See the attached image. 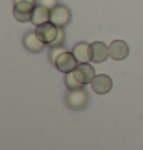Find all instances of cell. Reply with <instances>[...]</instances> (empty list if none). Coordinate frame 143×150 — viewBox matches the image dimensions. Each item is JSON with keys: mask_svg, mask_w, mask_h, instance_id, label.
<instances>
[{"mask_svg": "<svg viewBox=\"0 0 143 150\" xmlns=\"http://www.w3.org/2000/svg\"><path fill=\"white\" fill-rule=\"evenodd\" d=\"M95 77L94 67L89 63H79L77 67L66 74L65 84L69 91L72 89H82L86 84H91V81Z\"/></svg>", "mask_w": 143, "mask_h": 150, "instance_id": "obj_1", "label": "cell"}, {"mask_svg": "<svg viewBox=\"0 0 143 150\" xmlns=\"http://www.w3.org/2000/svg\"><path fill=\"white\" fill-rule=\"evenodd\" d=\"M37 5V0H14V11L12 16L17 22H31L32 11Z\"/></svg>", "mask_w": 143, "mask_h": 150, "instance_id": "obj_2", "label": "cell"}, {"mask_svg": "<svg viewBox=\"0 0 143 150\" xmlns=\"http://www.w3.org/2000/svg\"><path fill=\"white\" fill-rule=\"evenodd\" d=\"M88 100H89V97H88V92L83 87L82 89H72L66 95V104L71 109H74V110L83 109L88 104Z\"/></svg>", "mask_w": 143, "mask_h": 150, "instance_id": "obj_3", "label": "cell"}, {"mask_svg": "<svg viewBox=\"0 0 143 150\" xmlns=\"http://www.w3.org/2000/svg\"><path fill=\"white\" fill-rule=\"evenodd\" d=\"M36 32L39 34V37L42 38L46 45L51 46L54 42H56V38L59 35V26H56L52 22H46L43 25L37 26Z\"/></svg>", "mask_w": 143, "mask_h": 150, "instance_id": "obj_4", "label": "cell"}, {"mask_svg": "<svg viewBox=\"0 0 143 150\" xmlns=\"http://www.w3.org/2000/svg\"><path fill=\"white\" fill-rule=\"evenodd\" d=\"M51 22L59 28H65L71 22V11L63 5H57L51 9Z\"/></svg>", "mask_w": 143, "mask_h": 150, "instance_id": "obj_5", "label": "cell"}, {"mask_svg": "<svg viewBox=\"0 0 143 150\" xmlns=\"http://www.w3.org/2000/svg\"><path fill=\"white\" fill-rule=\"evenodd\" d=\"M77 64H79V61H77L76 55H74L72 52H69V51L63 52L62 55L56 60V63H54V66H56L60 72H63V74H68V72L74 71L77 67Z\"/></svg>", "mask_w": 143, "mask_h": 150, "instance_id": "obj_6", "label": "cell"}, {"mask_svg": "<svg viewBox=\"0 0 143 150\" xmlns=\"http://www.w3.org/2000/svg\"><path fill=\"white\" fill-rule=\"evenodd\" d=\"M45 42L39 37V34L36 31H29L25 34L23 37V46L28 49L29 52H42L45 47Z\"/></svg>", "mask_w": 143, "mask_h": 150, "instance_id": "obj_7", "label": "cell"}, {"mask_svg": "<svg viewBox=\"0 0 143 150\" xmlns=\"http://www.w3.org/2000/svg\"><path fill=\"white\" fill-rule=\"evenodd\" d=\"M91 87L95 93L99 95H105L108 93L111 89H112V80L111 77H108V75H95L94 80L91 81Z\"/></svg>", "mask_w": 143, "mask_h": 150, "instance_id": "obj_8", "label": "cell"}, {"mask_svg": "<svg viewBox=\"0 0 143 150\" xmlns=\"http://www.w3.org/2000/svg\"><path fill=\"white\" fill-rule=\"evenodd\" d=\"M129 54V47L123 40H114L109 45V57L115 61H122L128 57Z\"/></svg>", "mask_w": 143, "mask_h": 150, "instance_id": "obj_9", "label": "cell"}, {"mask_svg": "<svg viewBox=\"0 0 143 150\" xmlns=\"http://www.w3.org/2000/svg\"><path fill=\"white\" fill-rule=\"evenodd\" d=\"M72 54L76 55L79 63H89L92 61V47L89 43H85V42H80L74 46Z\"/></svg>", "mask_w": 143, "mask_h": 150, "instance_id": "obj_10", "label": "cell"}, {"mask_svg": "<svg viewBox=\"0 0 143 150\" xmlns=\"http://www.w3.org/2000/svg\"><path fill=\"white\" fill-rule=\"evenodd\" d=\"M31 22L36 25V26H40L46 22H51V9L46 8L43 5H36V8L32 11V17H31Z\"/></svg>", "mask_w": 143, "mask_h": 150, "instance_id": "obj_11", "label": "cell"}, {"mask_svg": "<svg viewBox=\"0 0 143 150\" xmlns=\"http://www.w3.org/2000/svg\"><path fill=\"white\" fill-rule=\"evenodd\" d=\"M92 47V61L94 63H103L109 57V46H106L103 42H94Z\"/></svg>", "mask_w": 143, "mask_h": 150, "instance_id": "obj_12", "label": "cell"}, {"mask_svg": "<svg viewBox=\"0 0 143 150\" xmlns=\"http://www.w3.org/2000/svg\"><path fill=\"white\" fill-rule=\"evenodd\" d=\"M68 49H66V46H63V45H60V46H51L49 47V55H48V58H49V61L54 64L56 63V60L62 55L63 52H66Z\"/></svg>", "mask_w": 143, "mask_h": 150, "instance_id": "obj_13", "label": "cell"}, {"mask_svg": "<svg viewBox=\"0 0 143 150\" xmlns=\"http://www.w3.org/2000/svg\"><path fill=\"white\" fill-rule=\"evenodd\" d=\"M37 3L39 5H43V6H46V8H49V9H52V8H56V6L59 5V0H37Z\"/></svg>", "mask_w": 143, "mask_h": 150, "instance_id": "obj_14", "label": "cell"}, {"mask_svg": "<svg viewBox=\"0 0 143 150\" xmlns=\"http://www.w3.org/2000/svg\"><path fill=\"white\" fill-rule=\"evenodd\" d=\"M63 42H65V31H63V28H59V35L51 46H60V45H63Z\"/></svg>", "mask_w": 143, "mask_h": 150, "instance_id": "obj_15", "label": "cell"}]
</instances>
